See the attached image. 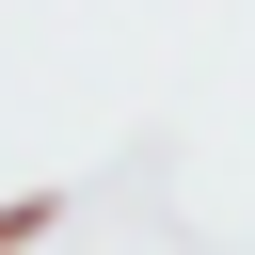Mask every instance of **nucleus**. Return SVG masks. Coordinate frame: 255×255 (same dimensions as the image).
Instances as JSON below:
<instances>
[{"instance_id": "1", "label": "nucleus", "mask_w": 255, "mask_h": 255, "mask_svg": "<svg viewBox=\"0 0 255 255\" xmlns=\"http://www.w3.org/2000/svg\"><path fill=\"white\" fill-rule=\"evenodd\" d=\"M32 239H64V191H16L0 207V255H32Z\"/></svg>"}]
</instances>
